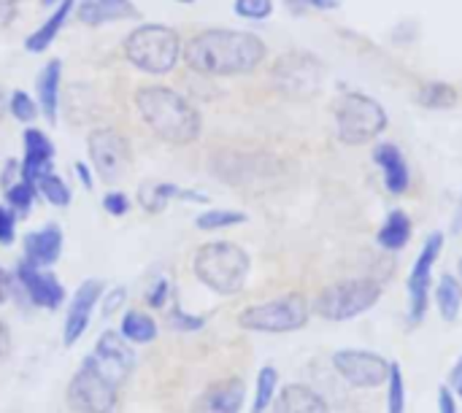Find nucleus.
Instances as JSON below:
<instances>
[{
	"instance_id": "obj_44",
	"label": "nucleus",
	"mask_w": 462,
	"mask_h": 413,
	"mask_svg": "<svg viewBox=\"0 0 462 413\" xmlns=\"http://www.w3.org/2000/svg\"><path fill=\"white\" fill-rule=\"evenodd\" d=\"M439 413H457V398L452 395L449 387L439 390Z\"/></svg>"
},
{
	"instance_id": "obj_28",
	"label": "nucleus",
	"mask_w": 462,
	"mask_h": 413,
	"mask_svg": "<svg viewBox=\"0 0 462 413\" xmlns=\"http://www.w3.org/2000/svg\"><path fill=\"white\" fill-rule=\"evenodd\" d=\"M417 100L422 108L430 111H444L457 103V89L447 81H425L417 92Z\"/></svg>"
},
{
	"instance_id": "obj_46",
	"label": "nucleus",
	"mask_w": 462,
	"mask_h": 413,
	"mask_svg": "<svg viewBox=\"0 0 462 413\" xmlns=\"http://www.w3.org/2000/svg\"><path fill=\"white\" fill-rule=\"evenodd\" d=\"M306 8H317V11H333V8H338L344 0H300Z\"/></svg>"
},
{
	"instance_id": "obj_15",
	"label": "nucleus",
	"mask_w": 462,
	"mask_h": 413,
	"mask_svg": "<svg viewBox=\"0 0 462 413\" xmlns=\"http://www.w3.org/2000/svg\"><path fill=\"white\" fill-rule=\"evenodd\" d=\"M92 357H95V363L103 368V373H106L116 387H122V381H125V379L133 373V368H135V354H133L130 344L119 335V330H106V333H100Z\"/></svg>"
},
{
	"instance_id": "obj_35",
	"label": "nucleus",
	"mask_w": 462,
	"mask_h": 413,
	"mask_svg": "<svg viewBox=\"0 0 462 413\" xmlns=\"http://www.w3.org/2000/svg\"><path fill=\"white\" fill-rule=\"evenodd\" d=\"M233 11L246 22H265L273 14V0H233Z\"/></svg>"
},
{
	"instance_id": "obj_13",
	"label": "nucleus",
	"mask_w": 462,
	"mask_h": 413,
	"mask_svg": "<svg viewBox=\"0 0 462 413\" xmlns=\"http://www.w3.org/2000/svg\"><path fill=\"white\" fill-rule=\"evenodd\" d=\"M106 292V284L100 279H87L79 284V289L73 292L68 311H65V322H62V344L73 346L81 341V335L87 333L95 308L100 306V298Z\"/></svg>"
},
{
	"instance_id": "obj_50",
	"label": "nucleus",
	"mask_w": 462,
	"mask_h": 413,
	"mask_svg": "<svg viewBox=\"0 0 462 413\" xmlns=\"http://www.w3.org/2000/svg\"><path fill=\"white\" fill-rule=\"evenodd\" d=\"M284 3H287V8H290L292 14H303V11H306V5H303L300 0H284Z\"/></svg>"
},
{
	"instance_id": "obj_27",
	"label": "nucleus",
	"mask_w": 462,
	"mask_h": 413,
	"mask_svg": "<svg viewBox=\"0 0 462 413\" xmlns=\"http://www.w3.org/2000/svg\"><path fill=\"white\" fill-rule=\"evenodd\" d=\"M436 306H439V314L447 319V322H455L462 311V284L457 276L452 273H444L436 284Z\"/></svg>"
},
{
	"instance_id": "obj_37",
	"label": "nucleus",
	"mask_w": 462,
	"mask_h": 413,
	"mask_svg": "<svg viewBox=\"0 0 462 413\" xmlns=\"http://www.w3.org/2000/svg\"><path fill=\"white\" fill-rule=\"evenodd\" d=\"M146 306L152 308V311H160V308H165L171 300H173V292H171V281L165 279V276H160V279H154L152 284H149V289H146Z\"/></svg>"
},
{
	"instance_id": "obj_7",
	"label": "nucleus",
	"mask_w": 462,
	"mask_h": 413,
	"mask_svg": "<svg viewBox=\"0 0 462 413\" xmlns=\"http://www.w3.org/2000/svg\"><path fill=\"white\" fill-rule=\"evenodd\" d=\"M382 298V284L374 279H346L325 287L314 300V314L328 322H349L371 311Z\"/></svg>"
},
{
	"instance_id": "obj_1",
	"label": "nucleus",
	"mask_w": 462,
	"mask_h": 413,
	"mask_svg": "<svg viewBox=\"0 0 462 413\" xmlns=\"http://www.w3.org/2000/svg\"><path fill=\"white\" fill-rule=\"evenodd\" d=\"M268 57V46L257 32L236 27H206L184 41L181 62L200 76H249Z\"/></svg>"
},
{
	"instance_id": "obj_32",
	"label": "nucleus",
	"mask_w": 462,
	"mask_h": 413,
	"mask_svg": "<svg viewBox=\"0 0 462 413\" xmlns=\"http://www.w3.org/2000/svg\"><path fill=\"white\" fill-rule=\"evenodd\" d=\"M5 206L14 211V216L16 219H27L30 216V211H32V206H35V200H38V192H35V187L32 184H27V181H16L14 187H8L5 192Z\"/></svg>"
},
{
	"instance_id": "obj_20",
	"label": "nucleus",
	"mask_w": 462,
	"mask_h": 413,
	"mask_svg": "<svg viewBox=\"0 0 462 413\" xmlns=\"http://www.w3.org/2000/svg\"><path fill=\"white\" fill-rule=\"evenodd\" d=\"M374 162L382 170L384 187L390 195H403L411 187V168L406 162V154L393 141H379L374 146Z\"/></svg>"
},
{
	"instance_id": "obj_6",
	"label": "nucleus",
	"mask_w": 462,
	"mask_h": 413,
	"mask_svg": "<svg viewBox=\"0 0 462 413\" xmlns=\"http://www.w3.org/2000/svg\"><path fill=\"white\" fill-rule=\"evenodd\" d=\"M311 319V303L300 292L282 295L268 303L249 306L238 314V327L249 333H268V335H284L298 333Z\"/></svg>"
},
{
	"instance_id": "obj_2",
	"label": "nucleus",
	"mask_w": 462,
	"mask_h": 413,
	"mask_svg": "<svg viewBox=\"0 0 462 413\" xmlns=\"http://www.w3.org/2000/svg\"><path fill=\"white\" fill-rule=\"evenodd\" d=\"M135 111L143 124L171 146H189L203 133V116L189 97L165 84H143L135 89Z\"/></svg>"
},
{
	"instance_id": "obj_4",
	"label": "nucleus",
	"mask_w": 462,
	"mask_h": 413,
	"mask_svg": "<svg viewBox=\"0 0 462 413\" xmlns=\"http://www.w3.org/2000/svg\"><path fill=\"white\" fill-rule=\"evenodd\" d=\"M192 271L203 287L227 298V295H238L246 287L252 260L233 241H211L195 252Z\"/></svg>"
},
{
	"instance_id": "obj_23",
	"label": "nucleus",
	"mask_w": 462,
	"mask_h": 413,
	"mask_svg": "<svg viewBox=\"0 0 462 413\" xmlns=\"http://www.w3.org/2000/svg\"><path fill=\"white\" fill-rule=\"evenodd\" d=\"M276 413H333L330 403L309 384H287L276 395Z\"/></svg>"
},
{
	"instance_id": "obj_34",
	"label": "nucleus",
	"mask_w": 462,
	"mask_h": 413,
	"mask_svg": "<svg viewBox=\"0 0 462 413\" xmlns=\"http://www.w3.org/2000/svg\"><path fill=\"white\" fill-rule=\"evenodd\" d=\"M387 413H406V379L398 363H390L387 373Z\"/></svg>"
},
{
	"instance_id": "obj_49",
	"label": "nucleus",
	"mask_w": 462,
	"mask_h": 413,
	"mask_svg": "<svg viewBox=\"0 0 462 413\" xmlns=\"http://www.w3.org/2000/svg\"><path fill=\"white\" fill-rule=\"evenodd\" d=\"M16 3H22V0H0V14H14Z\"/></svg>"
},
{
	"instance_id": "obj_41",
	"label": "nucleus",
	"mask_w": 462,
	"mask_h": 413,
	"mask_svg": "<svg viewBox=\"0 0 462 413\" xmlns=\"http://www.w3.org/2000/svg\"><path fill=\"white\" fill-rule=\"evenodd\" d=\"M19 179H22V165H19L16 157H8V160L3 162V168H0V189L5 192V189L14 187Z\"/></svg>"
},
{
	"instance_id": "obj_47",
	"label": "nucleus",
	"mask_w": 462,
	"mask_h": 413,
	"mask_svg": "<svg viewBox=\"0 0 462 413\" xmlns=\"http://www.w3.org/2000/svg\"><path fill=\"white\" fill-rule=\"evenodd\" d=\"M8 292H11V276L0 268V306L8 300Z\"/></svg>"
},
{
	"instance_id": "obj_18",
	"label": "nucleus",
	"mask_w": 462,
	"mask_h": 413,
	"mask_svg": "<svg viewBox=\"0 0 462 413\" xmlns=\"http://www.w3.org/2000/svg\"><path fill=\"white\" fill-rule=\"evenodd\" d=\"M73 16L84 27H106L141 19V8L133 0H79Z\"/></svg>"
},
{
	"instance_id": "obj_43",
	"label": "nucleus",
	"mask_w": 462,
	"mask_h": 413,
	"mask_svg": "<svg viewBox=\"0 0 462 413\" xmlns=\"http://www.w3.org/2000/svg\"><path fill=\"white\" fill-rule=\"evenodd\" d=\"M11 352H14V335H11V327L0 319V365H5V363H8Z\"/></svg>"
},
{
	"instance_id": "obj_52",
	"label": "nucleus",
	"mask_w": 462,
	"mask_h": 413,
	"mask_svg": "<svg viewBox=\"0 0 462 413\" xmlns=\"http://www.w3.org/2000/svg\"><path fill=\"white\" fill-rule=\"evenodd\" d=\"M62 0H41V5H60Z\"/></svg>"
},
{
	"instance_id": "obj_14",
	"label": "nucleus",
	"mask_w": 462,
	"mask_h": 413,
	"mask_svg": "<svg viewBox=\"0 0 462 413\" xmlns=\"http://www.w3.org/2000/svg\"><path fill=\"white\" fill-rule=\"evenodd\" d=\"M16 284L22 287L24 298L35 306V308H46V311H57L65 303V287L60 284V279L51 271L35 268L30 262H19L14 271Z\"/></svg>"
},
{
	"instance_id": "obj_30",
	"label": "nucleus",
	"mask_w": 462,
	"mask_h": 413,
	"mask_svg": "<svg viewBox=\"0 0 462 413\" xmlns=\"http://www.w3.org/2000/svg\"><path fill=\"white\" fill-rule=\"evenodd\" d=\"M244 222H246V214L236 211V208H208V211H200L195 216V227L203 230V233L230 230V227H238Z\"/></svg>"
},
{
	"instance_id": "obj_40",
	"label": "nucleus",
	"mask_w": 462,
	"mask_h": 413,
	"mask_svg": "<svg viewBox=\"0 0 462 413\" xmlns=\"http://www.w3.org/2000/svg\"><path fill=\"white\" fill-rule=\"evenodd\" d=\"M16 216L8 206H0V246H11L16 241Z\"/></svg>"
},
{
	"instance_id": "obj_48",
	"label": "nucleus",
	"mask_w": 462,
	"mask_h": 413,
	"mask_svg": "<svg viewBox=\"0 0 462 413\" xmlns=\"http://www.w3.org/2000/svg\"><path fill=\"white\" fill-rule=\"evenodd\" d=\"M8 95H11V92H5V87L0 84V116L8 114Z\"/></svg>"
},
{
	"instance_id": "obj_25",
	"label": "nucleus",
	"mask_w": 462,
	"mask_h": 413,
	"mask_svg": "<svg viewBox=\"0 0 462 413\" xmlns=\"http://www.w3.org/2000/svg\"><path fill=\"white\" fill-rule=\"evenodd\" d=\"M184 195V187L179 184H171V181H143L138 187V206L146 211V214H162L168 208L171 200H181Z\"/></svg>"
},
{
	"instance_id": "obj_17",
	"label": "nucleus",
	"mask_w": 462,
	"mask_h": 413,
	"mask_svg": "<svg viewBox=\"0 0 462 413\" xmlns=\"http://www.w3.org/2000/svg\"><path fill=\"white\" fill-rule=\"evenodd\" d=\"M246 400V384L238 376L230 379H219L214 384H208L198 398L192 413H241Z\"/></svg>"
},
{
	"instance_id": "obj_42",
	"label": "nucleus",
	"mask_w": 462,
	"mask_h": 413,
	"mask_svg": "<svg viewBox=\"0 0 462 413\" xmlns=\"http://www.w3.org/2000/svg\"><path fill=\"white\" fill-rule=\"evenodd\" d=\"M73 173H76L79 184H81L87 192L95 189V170H92V165H87L84 160H76V162H73Z\"/></svg>"
},
{
	"instance_id": "obj_19",
	"label": "nucleus",
	"mask_w": 462,
	"mask_h": 413,
	"mask_svg": "<svg viewBox=\"0 0 462 413\" xmlns=\"http://www.w3.org/2000/svg\"><path fill=\"white\" fill-rule=\"evenodd\" d=\"M62 243H65L62 227L54 225V222H49V225H43V227H38V230H32V233H27L22 238V252H24L22 260L30 262V265H35V268L49 271L60 260Z\"/></svg>"
},
{
	"instance_id": "obj_8",
	"label": "nucleus",
	"mask_w": 462,
	"mask_h": 413,
	"mask_svg": "<svg viewBox=\"0 0 462 413\" xmlns=\"http://www.w3.org/2000/svg\"><path fill=\"white\" fill-rule=\"evenodd\" d=\"M65 398L76 413H111L119 400V387L103 373V368L89 354L70 376Z\"/></svg>"
},
{
	"instance_id": "obj_10",
	"label": "nucleus",
	"mask_w": 462,
	"mask_h": 413,
	"mask_svg": "<svg viewBox=\"0 0 462 413\" xmlns=\"http://www.w3.org/2000/svg\"><path fill=\"white\" fill-rule=\"evenodd\" d=\"M87 151H89V165L92 170L106 181V184H114L119 181L130 162H133V149H130V141L114 130V127H95L89 135H87Z\"/></svg>"
},
{
	"instance_id": "obj_3",
	"label": "nucleus",
	"mask_w": 462,
	"mask_h": 413,
	"mask_svg": "<svg viewBox=\"0 0 462 413\" xmlns=\"http://www.w3.org/2000/svg\"><path fill=\"white\" fill-rule=\"evenodd\" d=\"M125 60L146 76H168L184 54V41L176 27L162 22H141L122 41Z\"/></svg>"
},
{
	"instance_id": "obj_51",
	"label": "nucleus",
	"mask_w": 462,
	"mask_h": 413,
	"mask_svg": "<svg viewBox=\"0 0 462 413\" xmlns=\"http://www.w3.org/2000/svg\"><path fill=\"white\" fill-rule=\"evenodd\" d=\"M462 230V200L460 206H457V219H455V233H460Z\"/></svg>"
},
{
	"instance_id": "obj_16",
	"label": "nucleus",
	"mask_w": 462,
	"mask_h": 413,
	"mask_svg": "<svg viewBox=\"0 0 462 413\" xmlns=\"http://www.w3.org/2000/svg\"><path fill=\"white\" fill-rule=\"evenodd\" d=\"M22 181L32 184L43 176L54 170V143L51 138L41 130V127H27L22 133Z\"/></svg>"
},
{
	"instance_id": "obj_53",
	"label": "nucleus",
	"mask_w": 462,
	"mask_h": 413,
	"mask_svg": "<svg viewBox=\"0 0 462 413\" xmlns=\"http://www.w3.org/2000/svg\"><path fill=\"white\" fill-rule=\"evenodd\" d=\"M176 3H195V0H176Z\"/></svg>"
},
{
	"instance_id": "obj_29",
	"label": "nucleus",
	"mask_w": 462,
	"mask_h": 413,
	"mask_svg": "<svg viewBox=\"0 0 462 413\" xmlns=\"http://www.w3.org/2000/svg\"><path fill=\"white\" fill-rule=\"evenodd\" d=\"M35 192L41 200H46L49 206L54 208H68L70 200H73V192L68 187V181L62 176H57L54 170L51 173H43L38 181H35Z\"/></svg>"
},
{
	"instance_id": "obj_11",
	"label": "nucleus",
	"mask_w": 462,
	"mask_h": 413,
	"mask_svg": "<svg viewBox=\"0 0 462 413\" xmlns=\"http://www.w3.org/2000/svg\"><path fill=\"white\" fill-rule=\"evenodd\" d=\"M444 252V233H430L420 257L414 260L409 276V322L420 325L428 317L430 306V287H433V268Z\"/></svg>"
},
{
	"instance_id": "obj_38",
	"label": "nucleus",
	"mask_w": 462,
	"mask_h": 413,
	"mask_svg": "<svg viewBox=\"0 0 462 413\" xmlns=\"http://www.w3.org/2000/svg\"><path fill=\"white\" fill-rule=\"evenodd\" d=\"M125 303H127V287H114V289L103 292V298H100V314H103V319H111L114 314H119Z\"/></svg>"
},
{
	"instance_id": "obj_39",
	"label": "nucleus",
	"mask_w": 462,
	"mask_h": 413,
	"mask_svg": "<svg viewBox=\"0 0 462 413\" xmlns=\"http://www.w3.org/2000/svg\"><path fill=\"white\" fill-rule=\"evenodd\" d=\"M103 208H106V214H111V216L119 219V216H125L133 208V200L122 189H111V192L103 195Z\"/></svg>"
},
{
	"instance_id": "obj_31",
	"label": "nucleus",
	"mask_w": 462,
	"mask_h": 413,
	"mask_svg": "<svg viewBox=\"0 0 462 413\" xmlns=\"http://www.w3.org/2000/svg\"><path fill=\"white\" fill-rule=\"evenodd\" d=\"M276 395H279V371L273 365H265L257 373L252 413H268V408L276 403Z\"/></svg>"
},
{
	"instance_id": "obj_9",
	"label": "nucleus",
	"mask_w": 462,
	"mask_h": 413,
	"mask_svg": "<svg viewBox=\"0 0 462 413\" xmlns=\"http://www.w3.org/2000/svg\"><path fill=\"white\" fill-rule=\"evenodd\" d=\"M271 78L282 95L303 100V97H311L322 87L325 65L317 54L306 49H292L273 62Z\"/></svg>"
},
{
	"instance_id": "obj_12",
	"label": "nucleus",
	"mask_w": 462,
	"mask_h": 413,
	"mask_svg": "<svg viewBox=\"0 0 462 413\" xmlns=\"http://www.w3.org/2000/svg\"><path fill=\"white\" fill-rule=\"evenodd\" d=\"M333 368L346 384L357 390H376L387 384L390 360L368 349H341L333 354Z\"/></svg>"
},
{
	"instance_id": "obj_26",
	"label": "nucleus",
	"mask_w": 462,
	"mask_h": 413,
	"mask_svg": "<svg viewBox=\"0 0 462 413\" xmlns=\"http://www.w3.org/2000/svg\"><path fill=\"white\" fill-rule=\"evenodd\" d=\"M119 335L130 346H146L157 338V319H152V314H143V311H127L122 317Z\"/></svg>"
},
{
	"instance_id": "obj_33",
	"label": "nucleus",
	"mask_w": 462,
	"mask_h": 413,
	"mask_svg": "<svg viewBox=\"0 0 462 413\" xmlns=\"http://www.w3.org/2000/svg\"><path fill=\"white\" fill-rule=\"evenodd\" d=\"M8 114H11L19 124L32 127V122L41 116V108H38V100H35L30 92L14 89V92L8 95Z\"/></svg>"
},
{
	"instance_id": "obj_22",
	"label": "nucleus",
	"mask_w": 462,
	"mask_h": 413,
	"mask_svg": "<svg viewBox=\"0 0 462 413\" xmlns=\"http://www.w3.org/2000/svg\"><path fill=\"white\" fill-rule=\"evenodd\" d=\"M76 3L79 0H62L60 5H54V11L24 38V49L30 51V54H43L57 38H60V32L65 30V24H68V19L73 16V11H76Z\"/></svg>"
},
{
	"instance_id": "obj_5",
	"label": "nucleus",
	"mask_w": 462,
	"mask_h": 413,
	"mask_svg": "<svg viewBox=\"0 0 462 413\" xmlns=\"http://www.w3.org/2000/svg\"><path fill=\"white\" fill-rule=\"evenodd\" d=\"M390 124L384 106L365 92H344L336 108V133L344 146L376 141Z\"/></svg>"
},
{
	"instance_id": "obj_45",
	"label": "nucleus",
	"mask_w": 462,
	"mask_h": 413,
	"mask_svg": "<svg viewBox=\"0 0 462 413\" xmlns=\"http://www.w3.org/2000/svg\"><path fill=\"white\" fill-rule=\"evenodd\" d=\"M449 390L455 398H462V357L455 363L452 373H449Z\"/></svg>"
},
{
	"instance_id": "obj_36",
	"label": "nucleus",
	"mask_w": 462,
	"mask_h": 413,
	"mask_svg": "<svg viewBox=\"0 0 462 413\" xmlns=\"http://www.w3.org/2000/svg\"><path fill=\"white\" fill-rule=\"evenodd\" d=\"M171 327L179 330V333H198L206 327V317H195V314H187L184 306L173 298V308H171Z\"/></svg>"
},
{
	"instance_id": "obj_21",
	"label": "nucleus",
	"mask_w": 462,
	"mask_h": 413,
	"mask_svg": "<svg viewBox=\"0 0 462 413\" xmlns=\"http://www.w3.org/2000/svg\"><path fill=\"white\" fill-rule=\"evenodd\" d=\"M60 95H62V60H46L43 68L35 76V100L41 108V116L49 124H57L60 119Z\"/></svg>"
},
{
	"instance_id": "obj_24",
	"label": "nucleus",
	"mask_w": 462,
	"mask_h": 413,
	"mask_svg": "<svg viewBox=\"0 0 462 413\" xmlns=\"http://www.w3.org/2000/svg\"><path fill=\"white\" fill-rule=\"evenodd\" d=\"M411 233H414V225H411V216L401 208H393L387 214V219L382 222L379 233H376V243L384 249V252H403L411 241Z\"/></svg>"
},
{
	"instance_id": "obj_54",
	"label": "nucleus",
	"mask_w": 462,
	"mask_h": 413,
	"mask_svg": "<svg viewBox=\"0 0 462 413\" xmlns=\"http://www.w3.org/2000/svg\"><path fill=\"white\" fill-rule=\"evenodd\" d=\"M460 284H462V260H460Z\"/></svg>"
}]
</instances>
